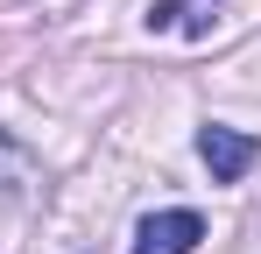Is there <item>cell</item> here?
I'll return each instance as SVG.
<instances>
[{"label":"cell","instance_id":"1","mask_svg":"<svg viewBox=\"0 0 261 254\" xmlns=\"http://www.w3.org/2000/svg\"><path fill=\"white\" fill-rule=\"evenodd\" d=\"M198 163L212 169V184H240L247 169L261 163V141L254 134H240V127H198Z\"/></svg>","mask_w":261,"mask_h":254},{"label":"cell","instance_id":"2","mask_svg":"<svg viewBox=\"0 0 261 254\" xmlns=\"http://www.w3.org/2000/svg\"><path fill=\"white\" fill-rule=\"evenodd\" d=\"M205 240V219L191 205H170V212H148L141 226H134V254H191Z\"/></svg>","mask_w":261,"mask_h":254},{"label":"cell","instance_id":"3","mask_svg":"<svg viewBox=\"0 0 261 254\" xmlns=\"http://www.w3.org/2000/svg\"><path fill=\"white\" fill-rule=\"evenodd\" d=\"M36 191H43V163L0 127V205H29Z\"/></svg>","mask_w":261,"mask_h":254},{"label":"cell","instance_id":"4","mask_svg":"<svg viewBox=\"0 0 261 254\" xmlns=\"http://www.w3.org/2000/svg\"><path fill=\"white\" fill-rule=\"evenodd\" d=\"M148 29H184V36H205L212 21H205L191 0H155V7H148Z\"/></svg>","mask_w":261,"mask_h":254}]
</instances>
